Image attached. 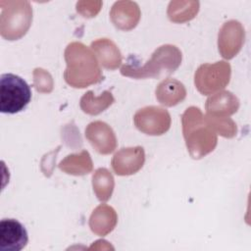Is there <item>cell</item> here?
<instances>
[{"label": "cell", "mask_w": 251, "mask_h": 251, "mask_svg": "<svg viewBox=\"0 0 251 251\" xmlns=\"http://www.w3.org/2000/svg\"><path fill=\"white\" fill-rule=\"evenodd\" d=\"M67 68L64 72L66 82L75 88H84L103 79L99 62L90 48L74 41L65 49Z\"/></svg>", "instance_id": "1"}, {"label": "cell", "mask_w": 251, "mask_h": 251, "mask_svg": "<svg viewBox=\"0 0 251 251\" xmlns=\"http://www.w3.org/2000/svg\"><path fill=\"white\" fill-rule=\"evenodd\" d=\"M182 133L188 153L193 159H201L214 151L218 136L197 107L187 108L181 116Z\"/></svg>", "instance_id": "2"}, {"label": "cell", "mask_w": 251, "mask_h": 251, "mask_svg": "<svg viewBox=\"0 0 251 251\" xmlns=\"http://www.w3.org/2000/svg\"><path fill=\"white\" fill-rule=\"evenodd\" d=\"M182 60L181 51L175 45L164 44L158 47L151 58L142 66L125 64L121 68L124 76L136 79L162 78L172 75L180 66Z\"/></svg>", "instance_id": "3"}, {"label": "cell", "mask_w": 251, "mask_h": 251, "mask_svg": "<svg viewBox=\"0 0 251 251\" xmlns=\"http://www.w3.org/2000/svg\"><path fill=\"white\" fill-rule=\"evenodd\" d=\"M0 34L6 40H18L25 35L32 22V8L28 1H0Z\"/></svg>", "instance_id": "4"}, {"label": "cell", "mask_w": 251, "mask_h": 251, "mask_svg": "<svg viewBox=\"0 0 251 251\" xmlns=\"http://www.w3.org/2000/svg\"><path fill=\"white\" fill-rule=\"evenodd\" d=\"M31 99L28 84L19 75L3 74L0 76V111L16 114L24 110Z\"/></svg>", "instance_id": "5"}, {"label": "cell", "mask_w": 251, "mask_h": 251, "mask_svg": "<svg viewBox=\"0 0 251 251\" xmlns=\"http://www.w3.org/2000/svg\"><path fill=\"white\" fill-rule=\"evenodd\" d=\"M230 75V65L226 61L202 64L194 74V84L201 94H214L228 84Z\"/></svg>", "instance_id": "6"}, {"label": "cell", "mask_w": 251, "mask_h": 251, "mask_svg": "<svg viewBox=\"0 0 251 251\" xmlns=\"http://www.w3.org/2000/svg\"><path fill=\"white\" fill-rule=\"evenodd\" d=\"M133 122L138 130L148 135H162L171 126L170 113L158 106H146L139 109L133 116Z\"/></svg>", "instance_id": "7"}, {"label": "cell", "mask_w": 251, "mask_h": 251, "mask_svg": "<svg viewBox=\"0 0 251 251\" xmlns=\"http://www.w3.org/2000/svg\"><path fill=\"white\" fill-rule=\"evenodd\" d=\"M245 31L242 25L235 20L226 22L218 35L219 52L225 59H232L241 50L244 43Z\"/></svg>", "instance_id": "8"}, {"label": "cell", "mask_w": 251, "mask_h": 251, "mask_svg": "<svg viewBox=\"0 0 251 251\" xmlns=\"http://www.w3.org/2000/svg\"><path fill=\"white\" fill-rule=\"evenodd\" d=\"M145 162L143 147L134 146L120 149L111 161L112 169L118 176H130L142 169Z\"/></svg>", "instance_id": "9"}, {"label": "cell", "mask_w": 251, "mask_h": 251, "mask_svg": "<svg viewBox=\"0 0 251 251\" xmlns=\"http://www.w3.org/2000/svg\"><path fill=\"white\" fill-rule=\"evenodd\" d=\"M85 137L99 154L107 155L117 148L116 134L112 127L104 122L90 123L85 128Z\"/></svg>", "instance_id": "10"}, {"label": "cell", "mask_w": 251, "mask_h": 251, "mask_svg": "<svg viewBox=\"0 0 251 251\" xmlns=\"http://www.w3.org/2000/svg\"><path fill=\"white\" fill-rule=\"evenodd\" d=\"M28 241L25 226L15 219H3L0 222V249L2 251H20Z\"/></svg>", "instance_id": "11"}, {"label": "cell", "mask_w": 251, "mask_h": 251, "mask_svg": "<svg viewBox=\"0 0 251 251\" xmlns=\"http://www.w3.org/2000/svg\"><path fill=\"white\" fill-rule=\"evenodd\" d=\"M140 16L139 6L132 1H117L110 11V19L114 25L126 31L131 30L137 25Z\"/></svg>", "instance_id": "12"}, {"label": "cell", "mask_w": 251, "mask_h": 251, "mask_svg": "<svg viewBox=\"0 0 251 251\" xmlns=\"http://www.w3.org/2000/svg\"><path fill=\"white\" fill-rule=\"evenodd\" d=\"M239 108L238 98L230 91H218L211 95L205 104L206 113L213 117H229Z\"/></svg>", "instance_id": "13"}, {"label": "cell", "mask_w": 251, "mask_h": 251, "mask_svg": "<svg viewBox=\"0 0 251 251\" xmlns=\"http://www.w3.org/2000/svg\"><path fill=\"white\" fill-rule=\"evenodd\" d=\"M118 223V215L115 209L107 204L97 206L90 215L89 227L93 233L99 236L109 234Z\"/></svg>", "instance_id": "14"}, {"label": "cell", "mask_w": 251, "mask_h": 251, "mask_svg": "<svg viewBox=\"0 0 251 251\" xmlns=\"http://www.w3.org/2000/svg\"><path fill=\"white\" fill-rule=\"evenodd\" d=\"M91 49L94 51L98 62L108 70H116L123 61L122 53L114 41L109 38H99L91 42Z\"/></svg>", "instance_id": "15"}, {"label": "cell", "mask_w": 251, "mask_h": 251, "mask_svg": "<svg viewBox=\"0 0 251 251\" xmlns=\"http://www.w3.org/2000/svg\"><path fill=\"white\" fill-rule=\"evenodd\" d=\"M155 95L162 105L173 107L185 99L186 89L179 80L166 78L157 85Z\"/></svg>", "instance_id": "16"}, {"label": "cell", "mask_w": 251, "mask_h": 251, "mask_svg": "<svg viewBox=\"0 0 251 251\" xmlns=\"http://www.w3.org/2000/svg\"><path fill=\"white\" fill-rule=\"evenodd\" d=\"M61 171L68 175L84 176L92 172L93 163L89 153L82 150L76 154H70L59 163Z\"/></svg>", "instance_id": "17"}, {"label": "cell", "mask_w": 251, "mask_h": 251, "mask_svg": "<svg viewBox=\"0 0 251 251\" xmlns=\"http://www.w3.org/2000/svg\"><path fill=\"white\" fill-rule=\"evenodd\" d=\"M115 102V98L111 91L105 90L99 96H95L92 90H88L82 95L79 106L82 112L88 115H98L109 108Z\"/></svg>", "instance_id": "18"}, {"label": "cell", "mask_w": 251, "mask_h": 251, "mask_svg": "<svg viewBox=\"0 0 251 251\" xmlns=\"http://www.w3.org/2000/svg\"><path fill=\"white\" fill-rule=\"evenodd\" d=\"M198 1H171L168 6L167 15L174 23H185L195 18L199 11Z\"/></svg>", "instance_id": "19"}, {"label": "cell", "mask_w": 251, "mask_h": 251, "mask_svg": "<svg viewBox=\"0 0 251 251\" xmlns=\"http://www.w3.org/2000/svg\"><path fill=\"white\" fill-rule=\"evenodd\" d=\"M92 187L99 201H108L115 187V180L112 174L105 168L97 169L92 176Z\"/></svg>", "instance_id": "20"}, {"label": "cell", "mask_w": 251, "mask_h": 251, "mask_svg": "<svg viewBox=\"0 0 251 251\" xmlns=\"http://www.w3.org/2000/svg\"><path fill=\"white\" fill-rule=\"evenodd\" d=\"M206 120L217 134L226 138H232L236 135V124L228 117H213L206 115Z\"/></svg>", "instance_id": "21"}, {"label": "cell", "mask_w": 251, "mask_h": 251, "mask_svg": "<svg viewBox=\"0 0 251 251\" xmlns=\"http://www.w3.org/2000/svg\"><path fill=\"white\" fill-rule=\"evenodd\" d=\"M33 86L40 93H50L54 87V81L51 75L42 68L33 70Z\"/></svg>", "instance_id": "22"}, {"label": "cell", "mask_w": 251, "mask_h": 251, "mask_svg": "<svg viewBox=\"0 0 251 251\" xmlns=\"http://www.w3.org/2000/svg\"><path fill=\"white\" fill-rule=\"evenodd\" d=\"M76 11L84 18H93L95 17L101 7V1H79L76 3Z\"/></svg>", "instance_id": "23"}]
</instances>
